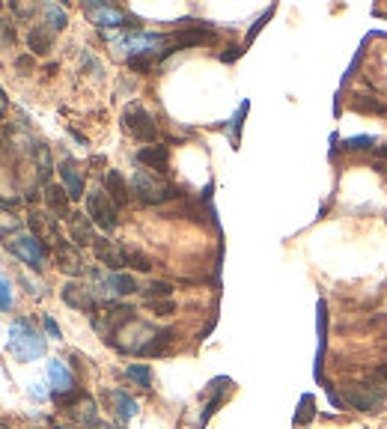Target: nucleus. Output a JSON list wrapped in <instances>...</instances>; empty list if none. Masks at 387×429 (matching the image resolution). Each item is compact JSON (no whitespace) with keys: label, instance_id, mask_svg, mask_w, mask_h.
<instances>
[{"label":"nucleus","instance_id":"1","mask_svg":"<svg viewBox=\"0 0 387 429\" xmlns=\"http://www.w3.org/2000/svg\"><path fill=\"white\" fill-rule=\"evenodd\" d=\"M6 349L15 361H36L45 355V337L33 328L30 319H15L6 331Z\"/></svg>","mask_w":387,"mask_h":429},{"label":"nucleus","instance_id":"2","mask_svg":"<svg viewBox=\"0 0 387 429\" xmlns=\"http://www.w3.org/2000/svg\"><path fill=\"white\" fill-rule=\"evenodd\" d=\"M131 191L137 197L140 203H149V206H158V203H167L176 197V188L161 182L158 176H152L149 170H137V173L131 176Z\"/></svg>","mask_w":387,"mask_h":429},{"label":"nucleus","instance_id":"3","mask_svg":"<svg viewBox=\"0 0 387 429\" xmlns=\"http://www.w3.org/2000/svg\"><path fill=\"white\" fill-rule=\"evenodd\" d=\"M384 397H387V390L379 388V384H373V382H349L346 388H343V399L352 408H361V411L382 408Z\"/></svg>","mask_w":387,"mask_h":429},{"label":"nucleus","instance_id":"4","mask_svg":"<svg viewBox=\"0 0 387 429\" xmlns=\"http://www.w3.org/2000/svg\"><path fill=\"white\" fill-rule=\"evenodd\" d=\"M6 248L12 250V254L21 259V263L33 265L36 272H39V268L45 265V259H48V248H45L42 241L33 236V232H30V236H12V239L6 241Z\"/></svg>","mask_w":387,"mask_h":429},{"label":"nucleus","instance_id":"5","mask_svg":"<svg viewBox=\"0 0 387 429\" xmlns=\"http://www.w3.org/2000/svg\"><path fill=\"white\" fill-rule=\"evenodd\" d=\"M122 125H125V131L131 134V138H137L143 143H152L158 138V129H155V120L143 111L140 104H129L125 107V113H122Z\"/></svg>","mask_w":387,"mask_h":429},{"label":"nucleus","instance_id":"6","mask_svg":"<svg viewBox=\"0 0 387 429\" xmlns=\"http://www.w3.org/2000/svg\"><path fill=\"white\" fill-rule=\"evenodd\" d=\"M87 214H89V221L98 223L102 230H113L116 223H120V218H116V206H113L111 197H107V191L87 194Z\"/></svg>","mask_w":387,"mask_h":429},{"label":"nucleus","instance_id":"7","mask_svg":"<svg viewBox=\"0 0 387 429\" xmlns=\"http://www.w3.org/2000/svg\"><path fill=\"white\" fill-rule=\"evenodd\" d=\"M27 223H30L33 236L39 239L45 248H60V245H66V241H63V236H60L57 218H54L51 212H33L30 218H27Z\"/></svg>","mask_w":387,"mask_h":429},{"label":"nucleus","instance_id":"8","mask_svg":"<svg viewBox=\"0 0 387 429\" xmlns=\"http://www.w3.org/2000/svg\"><path fill=\"white\" fill-rule=\"evenodd\" d=\"M84 9H87V15L93 18L98 27H122L125 21H129V15H125L120 6H113V3H98V0H89V3H84Z\"/></svg>","mask_w":387,"mask_h":429},{"label":"nucleus","instance_id":"9","mask_svg":"<svg viewBox=\"0 0 387 429\" xmlns=\"http://www.w3.org/2000/svg\"><path fill=\"white\" fill-rule=\"evenodd\" d=\"M96 283H98V289H102L104 295H131V292H137L134 277L131 274H120V272H113L107 277L96 272Z\"/></svg>","mask_w":387,"mask_h":429},{"label":"nucleus","instance_id":"10","mask_svg":"<svg viewBox=\"0 0 387 429\" xmlns=\"http://www.w3.org/2000/svg\"><path fill=\"white\" fill-rule=\"evenodd\" d=\"M63 301L69 304V307H75V310H84V313H93L96 310V298H93V289L84 283H66L63 286Z\"/></svg>","mask_w":387,"mask_h":429},{"label":"nucleus","instance_id":"11","mask_svg":"<svg viewBox=\"0 0 387 429\" xmlns=\"http://www.w3.org/2000/svg\"><path fill=\"white\" fill-rule=\"evenodd\" d=\"M48 382L54 388V397H66L75 390V375L63 361H48Z\"/></svg>","mask_w":387,"mask_h":429},{"label":"nucleus","instance_id":"12","mask_svg":"<svg viewBox=\"0 0 387 429\" xmlns=\"http://www.w3.org/2000/svg\"><path fill=\"white\" fill-rule=\"evenodd\" d=\"M57 268H60L63 274H69V277H80V274L87 272L80 250L71 248V245H60L57 248Z\"/></svg>","mask_w":387,"mask_h":429},{"label":"nucleus","instance_id":"13","mask_svg":"<svg viewBox=\"0 0 387 429\" xmlns=\"http://www.w3.org/2000/svg\"><path fill=\"white\" fill-rule=\"evenodd\" d=\"M69 236L78 248H87V245H96V232H93V221L89 214H69Z\"/></svg>","mask_w":387,"mask_h":429},{"label":"nucleus","instance_id":"14","mask_svg":"<svg viewBox=\"0 0 387 429\" xmlns=\"http://www.w3.org/2000/svg\"><path fill=\"white\" fill-rule=\"evenodd\" d=\"M60 176H63V188H66L69 200H80L84 197V176H80L78 164L71 158H66L60 164Z\"/></svg>","mask_w":387,"mask_h":429},{"label":"nucleus","instance_id":"15","mask_svg":"<svg viewBox=\"0 0 387 429\" xmlns=\"http://www.w3.org/2000/svg\"><path fill=\"white\" fill-rule=\"evenodd\" d=\"M96 259L98 263H104L107 268H113V272H120V268L125 265V250L120 245H113V241H107V239H96Z\"/></svg>","mask_w":387,"mask_h":429},{"label":"nucleus","instance_id":"16","mask_svg":"<svg viewBox=\"0 0 387 429\" xmlns=\"http://www.w3.org/2000/svg\"><path fill=\"white\" fill-rule=\"evenodd\" d=\"M45 206H48L51 214L57 218H69V194L63 185H45Z\"/></svg>","mask_w":387,"mask_h":429},{"label":"nucleus","instance_id":"17","mask_svg":"<svg viewBox=\"0 0 387 429\" xmlns=\"http://www.w3.org/2000/svg\"><path fill=\"white\" fill-rule=\"evenodd\" d=\"M104 191L107 197L113 200V206L120 209V206H129V185H125V179L116 173V170H107V176H104Z\"/></svg>","mask_w":387,"mask_h":429},{"label":"nucleus","instance_id":"18","mask_svg":"<svg viewBox=\"0 0 387 429\" xmlns=\"http://www.w3.org/2000/svg\"><path fill=\"white\" fill-rule=\"evenodd\" d=\"M27 42H30V51L33 54H48L51 51V45H54V30L48 24H36L30 27V36H27Z\"/></svg>","mask_w":387,"mask_h":429},{"label":"nucleus","instance_id":"19","mask_svg":"<svg viewBox=\"0 0 387 429\" xmlns=\"http://www.w3.org/2000/svg\"><path fill=\"white\" fill-rule=\"evenodd\" d=\"M167 158H170L167 146H146V149L137 152V161H140V164L158 170V173H167Z\"/></svg>","mask_w":387,"mask_h":429},{"label":"nucleus","instance_id":"20","mask_svg":"<svg viewBox=\"0 0 387 429\" xmlns=\"http://www.w3.org/2000/svg\"><path fill=\"white\" fill-rule=\"evenodd\" d=\"M111 399H113V408H116V415H120V420H131L137 415V402H134L125 390H113Z\"/></svg>","mask_w":387,"mask_h":429},{"label":"nucleus","instance_id":"21","mask_svg":"<svg viewBox=\"0 0 387 429\" xmlns=\"http://www.w3.org/2000/svg\"><path fill=\"white\" fill-rule=\"evenodd\" d=\"M42 12H45V24H48L51 30H63V27H66V21H69L66 12H63L57 3H45Z\"/></svg>","mask_w":387,"mask_h":429},{"label":"nucleus","instance_id":"22","mask_svg":"<svg viewBox=\"0 0 387 429\" xmlns=\"http://www.w3.org/2000/svg\"><path fill=\"white\" fill-rule=\"evenodd\" d=\"M212 39L209 30H185V33H173L170 42H176V48H185V45H197V42H206Z\"/></svg>","mask_w":387,"mask_h":429},{"label":"nucleus","instance_id":"23","mask_svg":"<svg viewBox=\"0 0 387 429\" xmlns=\"http://www.w3.org/2000/svg\"><path fill=\"white\" fill-rule=\"evenodd\" d=\"M125 265H131V268H137V272H149L152 265V259L146 256V254H140V250H134V248H129L125 250Z\"/></svg>","mask_w":387,"mask_h":429},{"label":"nucleus","instance_id":"24","mask_svg":"<svg viewBox=\"0 0 387 429\" xmlns=\"http://www.w3.org/2000/svg\"><path fill=\"white\" fill-rule=\"evenodd\" d=\"M125 375H129L134 384H140V388H149L152 384V373H149V366H143V364H131L129 370H125Z\"/></svg>","mask_w":387,"mask_h":429},{"label":"nucleus","instance_id":"25","mask_svg":"<svg viewBox=\"0 0 387 429\" xmlns=\"http://www.w3.org/2000/svg\"><path fill=\"white\" fill-rule=\"evenodd\" d=\"M170 292H173V286H170L167 280H152L149 286H146V298L149 301H167L170 298Z\"/></svg>","mask_w":387,"mask_h":429},{"label":"nucleus","instance_id":"26","mask_svg":"<svg viewBox=\"0 0 387 429\" xmlns=\"http://www.w3.org/2000/svg\"><path fill=\"white\" fill-rule=\"evenodd\" d=\"M170 340H173V331H158L155 340H152V343H149L146 349H143V355H158V352H164Z\"/></svg>","mask_w":387,"mask_h":429},{"label":"nucleus","instance_id":"27","mask_svg":"<svg viewBox=\"0 0 387 429\" xmlns=\"http://www.w3.org/2000/svg\"><path fill=\"white\" fill-rule=\"evenodd\" d=\"M18 230H21V218L0 209V236H9V232H18Z\"/></svg>","mask_w":387,"mask_h":429},{"label":"nucleus","instance_id":"28","mask_svg":"<svg viewBox=\"0 0 387 429\" xmlns=\"http://www.w3.org/2000/svg\"><path fill=\"white\" fill-rule=\"evenodd\" d=\"M36 164H39V179L51 176V155H48V146H36Z\"/></svg>","mask_w":387,"mask_h":429},{"label":"nucleus","instance_id":"29","mask_svg":"<svg viewBox=\"0 0 387 429\" xmlns=\"http://www.w3.org/2000/svg\"><path fill=\"white\" fill-rule=\"evenodd\" d=\"M9 307H12V286L0 274V310H9Z\"/></svg>","mask_w":387,"mask_h":429},{"label":"nucleus","instance_id":"30","mask_svg":"<svg viewBox=\"0 0 387 429\" xmlns=\"http://www.w3.org/2000/svg\"><path fill=\"white\" fill-rule=\"evenodd\" d=\"M373 138H370V134H364V138H346L343 140V146L346 149H366V146H373Z\"/></svg>","mask_w":387,"mask_h":429},{"label":"nucleus","instance_id":"31","mask_svg":"<svg viewBox=\"0 0 387 429\" xmlns=\"http://www.w3.org/2000/svg\"><path fill=\"white\" fill-rule=\"evenodd\" d=\"M149 307H152V310H155V313H158V316H170V313H173V310H176V304H173V301H170V298H167V301H149Z\"/></svg>","mask_w":387,"mask_h":429},{"label":"nucleus","instance_id":"32","mask_svg":"<svg viewBox=\"0 0 387 429\" xmlns=\"http://www.w3.org/2000/svg\"><path fill=\"white\" fill-rule=\"evenodd\" d=\"M0 27H3V30H0V33H3V39H6V42H15V27H12V21H9V24L3 21Z\"/></svg>","mask_w":387,"mask_h":429},{"label":"nucleus","instance_id":"33","mask_svg":"<svg viewBox=\"0 0 387 429\" xmlns=\"http://www.w3.org/2000/svg\"><path fill=\"white\" fill-rule=\"evenodd\" d=\"M45 331H48L51 337H60V328H57V322H54L51 316H45Z\"/></svg>","mask_w":387,"mask_h":429},{"label":"nucleus","instance_id":"34","mask_svg":"<svg viewBox=\"0 0 387 429\" xmlns=\"http://www.w3.org/2000/svg\"><path fill=\"white\" fill-rule=\"evenodd\" d=\"M87 429H113L111 424H102V420H96V424H89Z\"/></svg>","mask_w":387,"mask_h":429},{"label":"nucleus","instance_id":"35","mask_svg":"<svg viewBox=\"0 0 387 429\" xmlns=\"http://www.w3.org/2000/svg\"><path fill=\"white\" fill-rule=\"evenodd\" d=\"M3 113H6V96H3V89H0V120H3Z\"/></svg>","mask_w":387,"mask_h":429},{"label":"nucleus","instance_id":"36","mask_svg":"<svg viewBox=\"0 0 387 429\" xmlns=\"http://www.w3.org/2000/svg\"><path fill=\"white\" fill-rule=\"evenodd\" d=\"M18 69H21V72L30 69V57H21V60H18Z\"/></svg>","mask_w":387,"mask_h":429},{"label":"nucleus","instance_id":"37","mask_svg":"<svg viewBox=\"0 0 387 429\" xmlns=\"http://www.w3.org/2000/svg\"><path fill=\"white\" fill-rule=\"evenodd\" d=\"M379 379H384V382H387V366H379Z\"/></svg>","mask_w":387,"mask_h":429},{"label":"nucleus","instance_id":"38","mask_svg":"<svg viewBox=\"0 0 387 429\" xmlns=\"http://www.w3.org/2000/svg\"><path fill=\"white\" fill-rule=\"evenodd\" d=\"M0 429H9V426H6V424H3V420H0Z\"/></svg>","mask_w":387,"mask_h":429},{"label":"nucleus","instance_id":"39","mask_svg":"<svg viewBox=\"0 0 387 429\" xmlns=\"http://www.w3.org/2000/svg\"><path fill=\"white\" fill-rule=\"evenodd\" d=\"M54 429H66V426H54Z\"/></svg>","mask_w":387,"mask_h":429},{"label":"nucleus","instance_id":"40","mask_svg":"<svg viewBox=\"0 0 387 429\" xmlns=\"http://www.w3.org/2000/svg\"><path fill=\"white\" fill-rule=\"evenodd\" d=\"M0 9H3V6H0Z\"/></svg>","mask_w":387,"mask_h":429}]
</instances>
